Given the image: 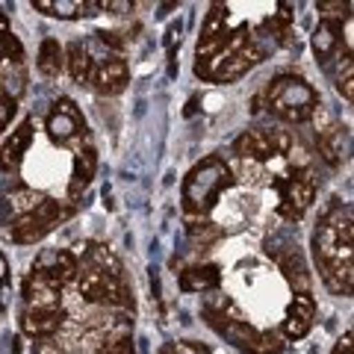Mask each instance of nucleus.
I'll list each match as a JSON object with an SVG mask.
<instances>
[{"mask_svg":"<svg viewBox=\"0 0 354 354\" xmlns=\"http://www.w3.org/2000/svg\"><path fill=\"white\" fill-rule=\"evenodd\" d=\"M260 59H263V48L251 39L248 27H239L234 32H227V41L221 44L216 57L195 65V74L204 77V80L230 83V80H239L242 74H248Z\"/></svg>","mask_w":354,"mask_h":354,"instance_id":"obj_1","label":"nucleus"},{"mask_svg":"<svg viewBox=\"0 0 354 354\" xmlns=\"http://www.w3.org/2000/svg\"><path fill=\"white\" fill-rule=\"evenodd\" d=\"M234 186V171L218 157H207L183 180V207L189 218H204L216 207L221 192Z\"/></svg>","mask_w":354,"mask_h":354,"instance_id":"obj_2","label":"nucleus"},{"mask_svg":"<svg viewBox=\"0 0 354 354\" xmlns=\"http://www.w3.org/2000/svg\"><path fill=\"white\" fill-rule=\"evenodd\" d=\"M266 101H269V109L283 121H307L313 118L316 106H319V95L316 88L304 83L301 77L283 74L278 80H272L269 92H266Z\"/></svg>","mask_w":354,"mask_h":354,"instance_id":"obj_3","label":"nucleus"},{"mask_svg":"<svg viewBox=\"0 0 354 354\" xmlns=\"http://www.w3.org/2000/svg\"><path fill=\"white\" fill-rule=\"evenodd\" d=\"M274 189H278V216L286 221H298L316 198V177L307 169H298L286 177H278Z\"/></svg>","mask_w":354,"mask_h":354,"instance_id":"obj_4","label":"nucleus"},{"mask_svg":"<svg viewBox=\"0 0 354 354\" xmlns=\"http://www.w3.org/2000/svg\"><path fill=\"white\" fill-rule=\"evenodd\" d=\"M65 216H68V209H62L59 201H53V198H41V201L32 207L30 213H21L15 218L12 239L18 242V245H32V242H39V239L48 236Z\"/></svg>","mask_w":354,"mask_h":354,"instance_id":"obj_5","label":"nucleus"},{"mask_svg":"<svg viewBox=\"0 0 354 354\" xmlns=\"http://www.w3.org/2000/svg\"><path fill=\"white\" fill-rule=\"evenodd\" d=\"M77 290H80L83 301L92 304H115V307H133V292L130 286L115 278V274L97 272V269H86L77 274Z\"/></svg>","mask_w":354,"mask_h":354,"instance_id":"obj_6","label":"nucleus"},{"mask_svg":"<svg viewBox=\"0 0 354 354\" xmlns=\"http://www.w3.org/2000/svg\"><path fill=\"white\" fill-rule=\"evenodd\" d=\"M292 148V136L286 130H248L234 142V151L242 160L266 162L272 157H281Z\"/></svg>","mask_w":354,"mask_h":354,"instance_id":"obj_7","label":"nucleus"},{"mask_svg":"<svg viewBox=\"0 0 354 354\" xmlns=\"http://www.w3.org/2000/svg\"><path fill=\"white\" fill-rule=\"evenodd\" d=\"M32 272L41 274V278H48L50 283L65 286V283L77 281L80 266H77V257L71 251H41L39 260L32 263Z\"/></svg>","mask_w":354,"mask_h":354,"instance_id":"obj_8","label":"nucleus"},{"mask_svg":"<svg viewBox=\"0 0 354 354\" xmlns=\"http://www.w3.org/2000/svg\"><path fill=\"white\" fill-rule=\"evenodd\" d=\"M127 80H130V68L121 57H106L101 62H95L92 74H88V83L101 95H118L127 86Z\"/></svg>","mask_w":354,"mask_h":354,"instance_id":"obj_9","label":"nucleus"},{"mask_svg":"<svg viewBox=\"0 0 354 354\" xmlns=\"http://www.w3.org/2000/svg\"><path fill=\"white\" fill-rule=\"evenodd\" d=\"M227 41V6H213L207 12L201 41H198V62H207L209 57H216L221 50V44Z\"/></svg>","mask_w":354,"mask_h":354,"instance_id":"obj_10","label":"nucleus"},{"mask_svg":"<svg viewBox=\"0 0 354 354\" xmlns=\"http://www.w3.org/2000/svg\"><path fill=\"white\" fill-rule=\"evenodd\" d=\"M313 319H316V301L310 292H295V298L286 307V316H283V334L290 339H301L310 334L313 328Z\"/></svg>","mask_w":354,"mask_h":354,"instance_id":"obj_11","label":"nucleus"},{"mask_svg":"<svg viewBox=\"0 0 354 354\" xmlns=\"http://www.w3.org/2000/svg\"><path fill=\"white\" fill-rule=\"evenodd\" d=\"M80 113H77V106L68 101V97H62L57 101V109L48 115V133L50 139L57 142H71L77 133H80Z\"/></svg>","mask_w":354,"mask_h":354,"instance_id":"obj_12","label":"nucleus"},{"mask_svg":"<svg viewBox=\"0 0 354 354\" xmlns=\"http://www.w3.org/2000/svg\"><path fill=\"white\" fill-rule=\"evenodd\" d=\"M30 142H32V121H21V124L12 130V136L0 145V169L15 171L21 165V160H24Z\"/></svg>","mask_w":354,"mask_h":354,"instance_id":"obj_13","label":"nucleus"},{"mask_svg":"<svg viewBox=\"0 0 354 354\" xmlns=\"http://www.w3.org/2000/svg\"><path fill=\"white\" fill-rule=\"evenodd\" d=\"M59 290L62 286L50 283L48 278H41V274L32 272L24 281V301L30 307H36V310H59V301H62Z\"/></svg>","mask_w":354,"mask_h":354,"instance_id":"obj_14","label":"nucleus"},{"mask_svg":"<svg viewBox=\"0 0 354 354\" xmlns=\"http://www.w3.org/2000/svg\"><path fill=\"white\" fill-rule=\"evenodd\" d=\"M21 328H24V334H30V337L48 339V337H53L62 328V310H36V307H27L24 316H21Z\"/></svg>","mask_w":354,"mask_h":354,"instance_id":"obj_15","label":"nucleus"},{"mask_svg":"<svg viewBox=\"0 0 354 354\" xmlns=\"http://www.w3.org/2000/svg\"><path fill=\"white\" fill-rule=\"evenodd\" d=\"M351 151V136H348V127H330L319 136V153L328 165H342V160L348 157Z\"/></svg>","mask_w":354,"mask_h":354,"instance_id":"obj_16","label":"nucleus"},{"mask_svg":"<svg viewBox=\"0 0 354 354\" xmlns=\"http://www.w3.org/2000/svg\"><path fill=\"white\" fill-rule=\"evenodd\" d=\"M221 283V272L218 266L204 263V266H192L180 274V290L183 292H209Z\"/></svg>","mask_w":354,"mask_h":354,"instance_id":"obj_17","label":"nucleus"},{"mask_svg":"<svg viewBox=\"0 0 354 354\" xmlns=\"http://www.w3.org/2000/svg\"><path fill=\"white\" fill-rule=\"evenodd\" d=\"M95 169H97V153L95 148L86 142V148L77 151V160H74V174H71V195H77L80 189H86L95 177Z\"/></svg>","mask_w":354,"mask_h":354,"instance_id":"obj_18","label":"nucleus"},{"mask_svg":"<svg viewBox=\"0 0 354 354\" xmlns=\"http://www.w3.org/2000/svg\"><path fill=\"white\" fill-rule=\"evenodd\" d=\"M339 44V21H319V27L313 30V53L319 62H328L330 53Z\"/></svg>","mask_w":354,"mask_h":354,"instance_id":"obj_19","label":"nucleus"},{"mask_svg":"<svg viewBox=\"0 0 354 354\" xmlns=\"http://www.w3.org/2000/svg\"><path fill=\"white\" fill-rule=\"evenodd\" d=\"M36 65H39V74H41V77H50V80H53V77H59L62 65H65V50L59 48L57 39H44V41H41Z\"/></svg>","mask_w":354,"mask_h":354,"instance_id":"obj_20","label":"nucleus"},{"mask_svg":"<svg viewBox=\"0 0 354 354\" xmlns=\"http://www.w3.org/2000/svg\"><path fill=\"white\" fill-rule=\"evenodd\" d=\"M32 9L53 18H74V15H88L95 3H77V0H32Z\"/></svg>","mask_w":354,"mask_h":354,"instance_id":"obj_21","label":"nucleus"},{"mask_svg":"<svg viewBox=\"0 0 354 354\" xmlns=\"http://www.w3.org/2000/svg\"><path fill=\"white\" fill-rule=\"evenodd\" d=\"M65 65H68V71L77 83H86L88 74H92V57H88V50L83 48L80 41H71L68 48H65Z\"/></svg>","mask_w":354,"mask_h":354,"instance_id":"obj_22","label":"nucleus"},{"mask_svg":"<svg viewBox=\"0 0 354 354\" xmlns=\"http://www.w3.org/2000/svg\"><path fill=\"white\" fill-rule=\"evenodd\" d=\"M86 257H88V269H97V272H106V274H115V278H121V260L106 245L88 242V245H86Z\"/></svg>","mask_w":354,"mask_h":354,"instance_id":"obj_23","label":"nucleus"},{"mask_svg":"<svg viewBox=\"0 0 354 354\" xmlns=\"http://www.w3.org/2000/svg\"><path fill=\"white\" fill-rule=\"evenodd\" d=\"M281 351H283V339L272 334V330H257L245 348V354H281Z\"/></svg>","mask_w":354,"mask_h":354,"instance_id":"obj_24","label":"nucleus"},{"mask_svg":"<svg viewBox=\"0 0 354 354\" xmlns=\"http://www.w3.org/2000/svg\"><path fill=\"white\" fill-rule=\"evenodd\" d=\"M3 59L21 62V59H24V48H21V41L6 30V21L0 18V62H3Z\"/></svg>","mask_w":354,"mask_h":354,"instance_id":"obj_25","label":"nucleus"},{"mask_svg":"<svg viewBox=\"0 0 354 354\" xmlns=\"http://www.w3.org/2000/svg\"><path fill=\"white\" fill-rule=\"evenodd\" d=\"M97 354H136V351H133V339L127 334H115L97 348Z\"/></svg>","mask_w":354,"mask_h":354,"instance_id":"obj_26","label":"nucleus"},{"mask_svg":"<svg viewBox=\"0 0 354 354\" xmlns=\"http://www.w3.org/2000/svg\"><path fill=\"white\" fill-rule=\"evenodd\" d=\"M15 109H18V106H15V97H12V95H9V92L0 95V133L9 127V121H12Z\"/></svg>","mask_w":354,"mask_h":354,"instance_id":"obj_27","label":"nucleus"},{"mask_svg":"<svg viewBox=\"0 0 354 354\" xmlns=\"http://www.w3.org/2000/svg\"><path fill=\"white\" fill-rule=\"evenodd\" d=\"M337 88H339V95L346 97L348 104L354 101V68H351V62L346 65V74H339V80H337Z\"/></svg>","mask_w":354,"mask_h":354,"instance_id":"obj_28","label":"nucleus"},{"mask_svg":"<svg viewBox=\"0 0 354 354\" xmlns=\"http://www.w3.org/2000/svg\"><path fill=\"white\" fill-rule=\"evenodd\" d=\"M189 234L198 239V236H204V239H216L218 236V230L216 227H209V221L204 218H189Z\"/></svg>","mask_w":354,"mask_h":354,"instance_id":"obj_29","label":"nucleus"},{"mask_svg":"<svg viewBox=\"0 0 354 354\" xmlns=\"http://www.w3.org/2000/svg\"><path fill=\"white\" fill-rule=\"evenodd\" d=\"M319 9H322L325 15H330L328 21H337L334 15H346V9H348V3H319Z\"/></svg>","mask_w":354,"mask_h":354,"instance_id":"obj_30","label":"nucleus"},{"mask_svg":"<svg viewBox=\"0 0 354 354\" xmlns=\"http://www.w3.org/2000/svg\"><path fill=\"white\" fill-rule=\"evenodd\" d=\"M330 354H351V330H346V334H342V339L337 342Z\"/></svg>","mask_w":354,"mask_h":354,"instance_id":"obj_31","label":"nucleus"},{"mask_svg":"<svg viewBox=\"0 0 354 354\" xmlns=\"http://www.w3.org/2000/svg\"><path fill=\"white\" fill-rule=\"evenodd\" d=\"M97 39H101L104 44H109L113 50H121V44H124L121 39H115V32H97Z\"/></svg>","mask_w":354,"mask_h":354,"instance_id":"obj_32","label":"nucleus"},{"mask_svg":"<svg viewBox=\"0 0 354 354\" xmlns=\"http://www.w3.org/2000/svg\"><path fill=\"white\" fill-rule=\"evenodd\" d=\"M6 281H9V263L3 254H0V283H6Z\"/></svg>","mask_w":354,"mask_h":354,"instance_id":"obj_33","label":"nucleus"},{"mask_svg":"<svg viewBox=\"0 0 354 354\" xmlns=\"http://www.w3.org/2000/svg\"><path fill=\"white\" fill-rule=\"evenodd\" d=\"M160 354H180V351H177V348H174V346H169V348H162V351H160Z\"/></svg>","mask_w":354,"mask_h":354,"instance_id":"obj_34","label":"nucleus"},{"mask_svg":"<svg viewBox=\"0 0 354 354\" xmlns=\"http://www.w3.org/2000/svg\"><path fill=\"white\" fill-rule=\"evenodd\" d=\"M41 354H62L59 348H53V351H48V346H41Z\"/></svg>","mask_w":354,"mask_h":354,"instance_id":"obj_35","label":"nucleus"}]
</instances>
